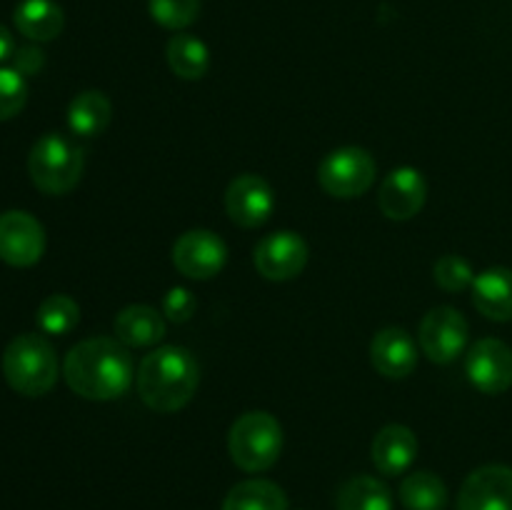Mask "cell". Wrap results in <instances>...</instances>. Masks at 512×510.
Here are the masks:
<instances>
[{
	"label": "cell",
	"mask_w": 512,
	"mask_h": 510,
	"mask_svg": "<svg viewBox=\"0 0 512 510\" xmlns=\"http://www.w3.org/2000/svg\"><path fill=\"white\" fill-rule=\"evenodd\" d=\"M63 378L85 400L123 398L135 383V363L118 338H88L68 350Z\"/></svg>",
	"instance_id": "cell-1"
},
{
	"label": "cell",
	"mask_w": 512,
	"mask_h": 510,
	"mask_svg": "<svg viewBox=\"0 0 512 510\" xmlns=\"http://www.w3.org/2000/svg\"><path fill=\"white\" fill-rule=\"evenodd\" d=\"M138 395L155 413H175L193 400L200 385L195 355L183 345H160L150 350L135 373Z\"/></svg>",
	"instance_id": "cell-2"
},
{
	"label": "cell",
	"mask_w": 512,
	"mask_h": 510,
	"mask_svg": "<svg viewBox=\"0 0 512 510\" xmlns=\"http://www.w3.org/2000/svg\"><path fill=\"white\" fill-rule=\"evenodd\" d=\"M5 383L25 398H40L58 383V355L45 335H15L3 350Z\"/></svg>",
	"instance_id": "cell-3"
},
{
	"label": "cell",
	"mask_w": 512,
	"mask_h": 510,
	"mask_svg": "<svg viewBox=\"0 0 512 510\" xmlns=\"http://www.w3.org/2000/svg\"><path fill=\"white\" fill-rule=\"evenodd\" d=\"M228 453L245 473L270 470L283 453V425L265 410L243 413L228 433Z\"/></svg>",
	"instance_id": "cell-4"
},
{
	"label": "cell",
	"mask_w": 512,
	"mask_h": 510,
	"mask_svg": "<svg viewBox=\"0 0 512 510\" xmlns=\"http://www.w3.org/2000/svg\"><path fill=\"white\" fill-rule=\"evenodd\" d=\"M83 150L60 133H45L28 155V173L35 188L48 195H65L83 178Z\"/></svg>",
	"instance_id": "cell-5"
},
{
	"label": "cell",
	"mask_w": 512,
	"mask_h": 510,
	"mask_svg": "<svg viewBox=\"0 0 512 510\" xmlns=\"http://www.w3.org/2000/svg\"><path fill=\"white\" fill-rule=\"evenodd\" d=\"M378 175V163L373 155L358 145L335 148L320 160L318 183L333 198H360L368 193Z\"/></svg>",
	"instance_id": "cell-6"
},
{
	"label": "cell",
	"mask_w": 512,
	"mask_h": 510,
	"mask_svg": "<svg viewBox=\"0 0 512 510\" xmlns=\"http://www.w3.org/2000/svg\"><path fill=\"white\" fill-rule=\"evenodd\" d=\"M470 325L465 315L453 305H438L428 310L418 330V345L428 360L448 365L458 360L468 348Z\"/></svg>",
	"instance_id": "cell-7"
},
{
	"label": "cell",
	"mask_w": 512,
	"mask_h": 510,
	"mask_svg": "<svg viewBox=\"0 0 512 510\" xmlns=\"http://www.w3.org/2000/svg\"><path fill=\"white\" fill-rule=\"evenodd\" d=\"M228 263V245L205 228L185 230L173 245V265L193 280H210Z\"/></svg>",
	"instance_id": "cell-8"
},
{
	"label": "cell",
	"mask_w": 512,
	"mask_h": 510,
	"mask_svg": "<svg viewBox=\"0 0 512 510\" xmlns=\"http://www.w3.org/2000/svg\"><path fill=\"white\" fill-rule=\"evenodd\" d=\"M308 255L310 250L303 235L293 233V230H278V233L265 235L255 245L253 263L265 280L283 283V280H293L303 273L308 265Z\"/></svg>",
	"instance_id": "cell-9"
},
{
	"label": "cell",
	"mask_w": 512,
	"mask_h": 510,
	"mask_svg": "<svg viewBox=\"0 0 512 510\" xmlns=\"http://www.w3.org/2000/svg\"><path fill=\"white\" fill-rule=\"evenodd\" d=\"M45 253V230L25 210L0 213V260L13 268H30Z\"/></svg>",
	"instance_id": "cell-10"
},
{
	"label": "cell",
	"mask_w": 512,
	"mask_h": 510,
	"mask_svg": "<svg viewBox=\"0 0 512 510\" xmlns=\"http://www.w3.org/2000/svg\"><path fill=\"white\" fill-rule=\"evenodd\" d=\"M465 373L480 393H505L512 385V348L498 338L478 340L465 355Z\"/></svg>",
	"instance_id": "cell-11"
},
{
	"label": "cell",
	"mask_w": 512,
	"mask_h": 510,
	"mask_svg": "<svg viewBox=\"0 0 512 510\" xmlns=\"http://www.w3.org/2000/svg\"><path fill=\"white\" fill-rule=\"evenodd\" d=\"M225 210L240 228H260L275 210V193L265 178L243 173L230 180L225 190Z\"/></svg>",
	"instance_id": "cell-12"
},
{
	"label": "cell",
	"mask_w": 512,
	"mask_h": 510,
	"mask_svg": "<svg viewBox=\"0 0 512 510\" xmlns=\"http://www.w3.org/2000/svg\"><path fill=\"white\" fill-rule=\"evenodd\" d=\"M428 200V183L413 165L390 170L378 190V208L390 220H410L423 210Z\"/></svg>",
	"instance_id": "cell-13"
},
{
	"label": "cell",
	"mask_w": 512,
	"mask_h": 510,
	"mask_svg": "<svg viewBox=\"0 0 512 510\" xmlns=\"http://www.w3.org/2000/svg\"><path fill=\"white\" fill-rule=\"evenodd\" d=\"M455 510H512V468L483 465L463 480Z\"/></svg>",
	"instance_id": "cell-14"
},
{
	"label": "cell",
	"mask_w": 512,
	"mask_h": 510,
	"mask_svg": "<svg viewBox=\"0 0 512 510\" xmlns=\"http://www.w3.org/2000/svg\"><path fill=\"white\" fill-rule=\"evenodd\" d=\"M370 360L380 375L390 380L408 378L418 368V343L405 328H383L370 343Z\"/></svg>",
	"instance_id": "cell-15"
},
{
	"label": "cell",
	"mask_w": 512,
	"mask_h": 510,
	"mask_svg": "<svg viewBox=\"0 0 512 510\" xmlns=\"http://www.w3.org/2000/svg\"><path fill=\"white\" fill-rule=\"evenodd\" d=\"M375 468L388 478L403 475L418 458V435L408 425H385L375 433L373 445H370Z\"/></svg>",
	"instance_id": "cell-16"
},
{
	"label": "cell",
	"mask_w": 512,
	"mask_h": 510,
	"mask_svg": "<svg viewBox=\"0 0 512 510\" xmlns=\"http://www.w3.org/2000/svg\"><path fill=\"white\" fill-rule=\"evenodd\" d=\"M473 305L495 323L512 320V270L498 265L475 275Z\"/></svg>",
	"instance_id": "cell-17"
},
{
	"label": "cell",
	"mask_w": 512,
	"mask_h": 510,
	"mask_svg": "<svg viewBox=\"0 0 512 510\" xmlns=\"http://www.w3.org/2000/svg\"><path fill=\"white\" fill-rule=\"evenodd\" d=\"M113 330L125 348H150L165 338V315L150 305H128L115 315Z\"/></svg>",
	"instance_id": "cell-18"
},
{
	"label": "cell",
	"mask_w": 512,
	"mask_h": 510,
	"mask_svg": "<svg viewBox=\"0 0 512 510\" xmlns=\"http://www.w3.org/2000/svg\"><path fill=\"white\" fill-rule=\"evenodd\" d=\"M13 23L28 40L48 43L63 33L65 15L55 0H20L13 13Z\"/></svg>",
	"instance_id": "cell-19"
},
{
	"label": "cell",
	"mask_w": 512,
	"mask_h": 510,
	"mask_svg": "<svg viewBox=\"0 0 512 510\" xmlns=\"http://www.w3.org/2000/svg\"><path fill=\"white\" fill-rule=\"evenodd\" d=\"M113 120V103L103 90H83L68 105V128L78 138H98Z\"/></svg>",
	"instance_id": "cell-20"
},
{
	"label": "cell",
	"mask_w": 512,
	"mask_h": 510,
	"mask_svg": "<svg viewBox=\"0 0 512 510\" xmlns=\"http://www.w3.org/2000/svg\"><path fill=\"white\" fill-rule=\"evenodd\" d=\"M393 490L373 475H353L340 485L335 510H393Z\"/></svg>",
	"instance_id": "cell-21"
},
{
	"label": "cell",
	"mask_w": 512,
	"mask_h": 510,
	"mask_svg": "<svg viewBox=\"0 0 512 510\" xmlns=\"http://www.w3.org/2000/svg\"><path fill=\"white\" fill-rule=\"evenodd\" d=\"M220 510H288V495L278 483L250 478L228 490Z\"/></svg>",
	"instance_id": "cell-22"
},
{
	"label": "cell",
	"mask_w": 512,
	"mask_h": 510,
	"mask_svg": "<svg viewBox=\"0 0 512 510\" xmlns=\"http://www.w3.org/2000/svg\"><path fill=\"white\" fill-rule=\"evenodd\" d=\"M398 498L405 510H445L448 505V485L430 470H415L400 483Z\"/></svg>",
	"instance_id": "cell-23"
},
{
	"label": "cell",
	"mask_w": 512,
	"mask_h": 510,
	"mask_svg": "<svg viewBox=\"0 0 512 510\" xmlns=\"http://www.w3.org/2000/svg\"><path fill=\"white\" fill-rule=\"evenodd\" d=\"M168 65L178 78L200 80L210 68V50L200 38L180 33L168 43Z\"/></svg>",
	"instance_id": "cell-24"
},
{
	"label": "cell",
	"mask_w": 512,
	"mask_h": 510,
	"mask_svg": "<svg viewBox=\"0 0 512 510\" xmlns=\"http://www.w3.org/2000/svg\"><path fill=\"white\" fill-rule=\"evenodd\" d=\"M35 320H38V328L43 330L45 335H68L70 330L78 325L80 305L65 293L48 295V298L38 305Z\"/></svg>",
	"instance_id": "cell-25"
},
{
	"label": "cell",
	"mask_w": 512,
	"mask_h": 510,
	"mask_svg": "<svg viewBox=\"0 0 512 510\" xmlns=\"http://www.w3.org/2000/svg\"><path fill=\"white\" fill-rule=\"evenodd\" d=\"M150 18L168 30H183L200 15V0H148Z\"/></svg>",
	"instance_id": "cell-26"
},
{
	"label": "cell",
	"mask_w": 512,
	"mask_h": 510,
	"mask_svg": "<svg viewBox=\"0 0 512 510\" xmlns=\"http://www.w3.org/2000/svg\"><path fill=\"white\" fill-rule=\"evenodd\" d=\"M435 283L440 285L448 293H463V290L473 288L475 270L470 265V260H465L463 255L448 253L443 258H438V263L433 265Z\"/></svg>",
	"instance_id": "cell-27"
},
{
	"label": "cell",
	"mask_w": 512,
	"mask_h": 510,
	"mask_svg": "<svg viewBox=\"0 0 512 510\" xmlns=\"http://www.w3.org/2000/svg\"><path fill=\"white\" fill-rule=\"evenodd\" d=\"M28 103V83L13 68H0V123L15 118Z\"/></svg>",
	"instance_id": "cell-28"
},
{
	"label": "cell",
	"mask_w": 512,
	"mask_h": 510,
	"mask_svg": "<svg viewBox=\"0 0 512 510\" xmlns=\"http://www.w3.org/2000/svg\"><path fill=\"white\" fill-rule=\"evenodd\" d=\"M195 308H198V300L190 293L188 288H170L168 293L163 295V305H160V313L165 315V320H173V323H188L195 315Z\"/></svg>",
	"instance_id": "cell-29"
},
{
	"label": "cell",
	"mask_w": 512,
	"mask_h": 510,
	"mask_svg": "<svg viewBox=\"0 0 512 510\" xmlns=\"http://www.w3.org/2000/svg\"><path fill=\"white\" fill-rule=\"evenodd\" d=\"M10 68L18 70L23 78H30V75H38L45 65V53L38 48V45H23V48H15L13 58H10Z\"/></svg>",
	"instance_id": "cell-30"
},
{
	"label": "cell",
	"mask_w": 512,
	"mask_h": 510,
	"mask_svg": "<svg viewBox=\"0 0 512 510\" xmlns=\"http://www.w3.org/2000/svg\"><path fill=\"white\" fill-rule=\"evenodd\" d=\"M13 53H15L13 35H10V30L0 23V63H5V60L13 58Z\"/></svg>",
	"instance_id": "cell-31"
}]
</instances>
